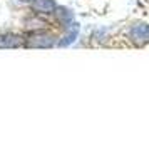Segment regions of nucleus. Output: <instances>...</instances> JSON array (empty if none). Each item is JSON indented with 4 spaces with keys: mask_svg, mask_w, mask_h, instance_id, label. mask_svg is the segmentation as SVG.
<instances>
[{
    "mask_svg": "<svg viewBox=\"0 0 149 142\" xmlns=\"http://www.w3.org/2000/svg\"><path fill=\"white\" fill-rule=\"evenodd\" d=\"M20 2H32V0H20Z\"/></svg>",
    "mask_w": 149,
    "mask_h": 142,
    "instance_id": "7",
    "label": "nucleus"
},
{
    "mask_svg": "<svg viewBox=\"0 0 149 142\" xmlns=\"http://www.w3.org/2000/svg\"><path fill=\"white\" fill-rule=\"evenodd\" d=\"M54 14H55V17H57V20L61 22L62 25H67L69 27V25L72 24V20H74V14L65 7H55Z\"/></svg>",
    "mask_w": 149,
    "mask_h": 142,
    "instance_id": "6",
    "label": "nucleus"
},
{
    "mask_svg": "<svg viewBox=\"0 0 149 142\" xmlns=\"http://www.w3.org/2000/svg\"><path fill=\"white\" fill-rule=\"evenodd\" d=\"M77 35H79V25L72 22L70 27H69V32L62 37V40H59V47H67L70 44H74L75 39H77Z\"/></svg>",
    "mask_w": 149,
    "mask_h": 142,
    "instance_id": "5",
    "label": "nucleus"
},
{
    "mask_svg": "<svg viewBox=\"0 0 149 142\" xmlns=\"http://www.w3.org/2000/svg\"><path fill=\"white\" fill-rule=\"evenodd\" d=\"M24 45V39L17 34H2L0 35V48H19Z\"/></svg>",
    "mask_w": 149,
    "mask_h": 142,
    "instance_id": "3",
    "label": "nucleus"
},
{
    "mask_svg": "<svg viewBox=\"0 0 149 142\" xmlns=\"http://www.w3.org/2000/svg\"><path fill=\"white\" fill-rule=\"evenodd\" d=\"M129 39L137 44V45H144L149 42V25L148 24H136L129 30Z\"/></svg>",
    "mask_w": 149,
    "mask_h": 142,
    "instance_id": "2",
    "label": "nucleus"
},
{
    "mask_svg": "<svg viewBox=\"0 0 149 142\" xmlns=\"http://www.w3.org/2000/svg\"><path fill=\"white\" fill-rule=\"evenodd\" d=\"M32 7L35 12H42V14H52L57 7L54 0H32Z\"/></svg>",
    "mask_w": 149,
    "mask_h": 142,
    "instance_id": "4",
    "label": "nucleus"
},
{
    "mask_svg": "<svg viewBox=\"0 0 149 142\" xmlns=\"http://www.w3.org/2000/svg\"><path fill=\"white\" fill-rule=\"evenodd\" d=\"M54 39V35L37 30V32H32V34L27 35V39L24 40V45H27L30 48H50L55 45Z\"/></svg>",
    "mask_w": 149,
    "mask_h": 142,
    "instance_id": "1",
    "label": "nucleus"
}]
</instances>
